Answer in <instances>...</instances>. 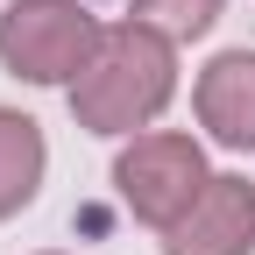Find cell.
Segmentation results:
<instances>
[{"mask_svg":"<svg viewBox=\"0 0 255 255\" xmlns=\"http://www.w3.org/2000/svg\"><path fill=\"white\" fill-rule=\"evenodd\" d=\"M100 43L107 28L85 14V0H14L0 14V64L28 85H78Z\"/></svg>","mask_w":255,"mask_h":255,"instance_id":"obj_2","label":"cell"},{"mask_svg":"<svg viewBox=\"0 0 255 255\" xmlns=\"http://www.w3.org/2000/svg\"><path fill=\"white\" fill-rule=\"evenodd\" d=\"M255 248V184L213 177L177 227H163V255H248Z\"/></svg>","mask_w":255,"mask_h":255,"instance_id":"obj_4","label":"cell"},{"mask_svg":"<svg viewBox=\"0 0 255 255\" xmlns=\"http://www.w3.org/2000/svg\"><path fill=\"white\" fill-rule=\"evenodd\" d=\"M206 156L191 135H135L114 156V191L128 199V213L149 220V227H177V220L199 206L206 191Z\"/></svg>","mask_w":255,"mask_h":255,"instance_id":"obj_3","label":"cell"},{"mask_svg":"<svg viewBox=\"0 0 255 255\" xmlns=\"http://www.w3.org/2000/svg\"><path fill=\"white\" fill-rule=\"evenodd\" d=\"M43 156H50V149H43V128L28 121V114H7V107H0V220L36 199Z\"/></svg>","mask_w":255,"mask_h":255,"instance_id":"obj_6","label":"cell"},{"mask_svg":"<svg viewBox=\"0 0 255 255\" xmlns=\"http://www.w3.org/2000/svg\"><path fill=\"white\" fill-rule=\"evenodd\" d=\"M170 92H177V43L149 21H114L100 57L71 85V114L92 135H128L163 114Z\"/></svg>","mask_w":255,"mask_h":255,"instance_id":"obj_1","label":"cell"},{"mask_svg":"<svg viewBox=\"0 0 255 255\" xmlns=\"http://www.w3.org/2000/svg\"><path fill=\"white\" fill-rule=\"evenodd\" d=\"M199 121L227 149H255V50H227L199 71Z\"/></svg>","mask_w":255,"mask_h":255,"instance_id":"obj_5","label":"cell"},{"mask_svg":"<svg viewBox=\"0 0 255 255\" xmlns=\"http://www.w3.org/2000/svg\"><path fill=\"white\" fill-rule=\"evenodd\" d=\"M220 7H227V0H135V21H149V28H163L170 43H184V36H206L220 21Z\"/></svg>","mask_w":255,"mask_h":255,"instance_id":"obj_7","label":"cell"}]
</instances>
